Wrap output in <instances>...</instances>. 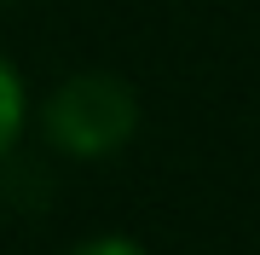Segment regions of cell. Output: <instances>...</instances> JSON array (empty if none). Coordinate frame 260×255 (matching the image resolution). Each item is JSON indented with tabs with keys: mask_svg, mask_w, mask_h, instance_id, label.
Returning a JSON list of instances; mask_svg holds the SVG:
<instances>
[{
	"mask_svg": "<svg viewBox=\"0 0 260 255\" xmlns=\"http://www.w3.org/2000/svg\"><path fill=\"white\" fill-rule=\"evenodd\" d=\"M133 128H139V93L104 70L70 76L47 99V139L64 157H87V162L116 157L133 139Z\"/></svg>",
	"mask_w": 260,
	"mask_h": 255,
	"instance_id": "cell-1",
	"label": "cell"
},
{
	"mask_svg": "<svg viewBox=\"0 0 260 255\" xmlns=\"http://www.w3.org/2000/svg\"><path fill=\"white\" fill-rule=\"evenodd\" d=\"M18 128H23V76L0 58V157L18 145Z\"/></svg>",
	"mask_w": 260,
	"mask_h": 255,
	"instance_id": "cell-2",
	"label": "cell"
},
{
	"mask_svg": "<svg viewBox=\"0 0 260 255\" xmlns=\"http://www.w3.org/2000/svg\"><path fill=\"white\" fill-rule=\"evenodd\" d=\"M75 255H145V249L133 244V238H121V232H104V238H87Z\"/></svg>",
	"mask_w": 260,
	"mask_h": 255,
	"instance_id": "cell-3",
	"label": "cell"
}]
</instances>
